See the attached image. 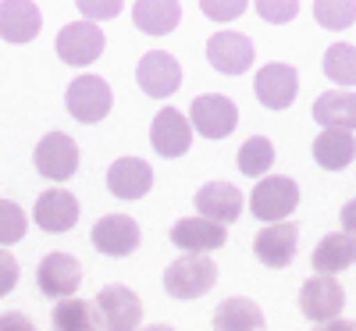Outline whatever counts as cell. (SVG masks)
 Instances as JSON below:
<instances>
[{
	"mask_svg": "<svg viewBox=\"0 0 356 331\" xmlns=\"http://www.w3.org/2000/svg\"><path fill=\"white\" fill-rule=\"evenodd\" d=\"M218 282V264L211 257H178L175 264H168L164 271V289L175 299H196L203 292H211Z\"/></svg>",
	"mask_w": 356,
	"mask_h": 331,
	"instance_id": "6da1fadb",
	"label": "cell"
},
{
	"mask_svg": "<svg viewBox=\"0 0 356 331\" xmlns=\"http://www.w3.org/2000/svg\"><path fill=\"white\" fill-rule=\"evenodd\" d=\"M100 331H139L143 303L129 285H104L93 299Z\"/></svg>",
	"mask_w": 356,
	"mask_h": 331,
	"instance_id": "7a4b0ae2",
	"label": "cell"
},
{
	"mask_svg": "<svg viewBox=\"0 0 356 331\" xmlns=\"http://www.w3.org/2000/svg\"><path fill=\"white\" fill-rule=\"evenodd\" d=\"M296 203H300V186H296V178L289 175H271L257 182V189L250 193V210L260 218V221H271V225H282Z\"/></svg>",
	"mask_w": 356,
	"mask_h": 331,
	"instance_id": "3957f363",
	"label": "cell"
},
{
	"mask_svg": "<svg viewBox=\"0 0 356 331\" xmlns=\"http://www.w3.org/2000/svg\"><path fill=\"white\" fill-rule=\"evenodd\" d=\"M65 104H68V111H72L75 122L97 125V122H104V118L111 114L114 93H111V86H107L100 75H79V79L68 86Z\"/></svg>",
	"mask_w": 356,
	"mask_h": 331,
	"instance_id": "277c9868",
	"label": "cell"
},
{
	"mask_svg": "<svg viewBox=\"0 0 356 331\" xmlns=\"http://www.w3.org/2000/svg\"><path fill=\"white\" fill-rule=\"evenodd\" d=\"M100 54H104V33L93 22H72L57 33V57L72 68L93 65Z\"/></svg>",
	"mask_w": 356,
	"mask_h": 331,
	"instance_id": "5b68a950",
	"label": "cell"
},
{
	"mask_svg": "<svg viewBox=\"0 0 356 331\" xmlns=\"http://www.w3.org/2000/svg\"><path fill=\"white\" fill-rule=\"evenodd\" d=\"M136 82L146 97L164 100L178 89V82H182V65H178L168 50H150V54H143V61L136 65Z\"/></svg>",
	"mask_w": 356,
	"mask_h": 331,
	"instance_id": "8992f818",
	"label": "cell"
},
{
	"mask_svg": "<svg viewBox=\"0 0 356 331\" xmlns=\"http://www.w3.org/2000/svg\"><path fill=\"white\" fill-rule=\"evenodd\" d=\"M346 307V292L335 278L328 275H314L310 282H303L300 289V310L307 321H317V324H328L342 314Z\"/></svg>",
	"mask_w": 356,
	"mask_h": 331,
	"instance_id": "52a82bcc",
	"label": "cell"
},
{
	"mask_svg": "<svg viewBox=\"0 0 356 331\" xmlns=\"http://www.w3.org/2000/svg\"><path fill=\"white\" fill-rule=\"evenodd\" d=\"M189 122L196 125L200 136L207 139H225L232 136V129L239 125V111L235 104L221 93H207V97H196L193 107H189Z\"/></svg>",
	"mask_w": 356,
	"mask_h": 331,
	"instance_id": "ba28073f",
	"label": "cell"
},
{
	"mask_svg": "<svg viewBox=\"0 0 356 331\" xmlns=\"http://www.w3.org/2000/svg\"><path fill=\"white\" fill-rule=\"evenodd\" d=\"M36 171L50 182H65L79 171V146L65 132H50L36 146Z\"/></svg>",
	"mask_w": 356,
	"mask_h": 331,
	"instance_id": "9c48e42d",
	"label": "cell"
},
{
	"mask_svg": "<svg viewBox=\"0 0 356 331\" xmlns=\"http://www.w3.org/2000/svg\"><path fill=\"white\" fill-rule=\"evenodd\" d=\"M89 239H93V246L104 253V257H129L139 250L143 235H139V225L129 218V214H107L93 225V232H89Z\"/></svg>",
	"mask_w": 356,
	"mask_h": 331,
	"instance_id": "30bf717a",
	"label": "cell"
},
{
	"mask_svg": "<svg viewBox=\"0 0 356 331\" xmlns=\"http://www.w3.org/2000/svg\"><path fill=\"white\" fill-rule=\"evenodd\" d=\"M82 282V264L72 253H47L36 267V285L50 299H68Z\"/></svg>",
	"mask_w": 356,
	"mask_h": 331,
	"instance_id": "8fae6325",
	"label": "cell"
},
{
	"mask_svg": "<svg viewBox=\"0 0 356 331\" xmlns=\"http://www.w3.org/2000/svg\"><path fill=\"white\" fill-rule=\"evenodd\" d=\"M257 100L271 111H285L292 107L296 93H300V75H296L292 65H264L253 79Z\"/></svg>",
	"mask_w": 356,
	"mask_h": 331,
	"instance_id": "7c38bea8",
	"label": "cell"
},
{
	"mask_svg": "<svg viewBox=\"0 0 356 331\" xmlns=\"http://www.w3.org/2000/svg\"><path fill=\"white\" fill-rule=\"evenodd\" d=\"M150 143L161 157H182L193 146V125L182 111L175 107H161L154 125H150Z\"/></svg>",
	"mask_w": 356,
	"mask_h": 331,
	"instance_id": "4fadbf2b",
	"label": "cell"
},
{
	"mask_svg": "<svg viewBox=\"0 0 356 331\" xmlns=\"http://www.w3.org/2000/svg\"><path fill=\"white\" fill-rule=\"evenodd\" d=\"M171 243L178 250H186L193 257H207V253H214L228 243V235L221 225L214 221H207V218H182L175 228H171Z\"/></svg>",
	"mask_w": 356,
	"mask_h": 331,
	"instance_id": "5bb4252c",
	"label": "cell"
},
{
	"mask_svg": "<svg viewBox=\"0 0 356 331\" xmlns=\"http://www.w3.org/2000/svg\"><path fill=\"white\" fill-rule=\"evenodd\" d=\"M196 210H200V218L207 221H214V225H232V221H239L243 214V193L235 189L232 182H207L200 193H196Z\"/></svg>",
	"mask_w": 356,
	"mask_h": 331,
	"instance_id": "9a60e30c",
	"label": "cell"
},
{
	"mask_svg": "<svg viewBox=\"0 0 356 331\" xmlns=\"http://www.w3.org/2000/svg\"><path fill=\"white\" fill-rule=\"evenodd\" d=\"M33 218L43 232H54V235H61V232H72L79 225V200L68 193V189H47L40 193L36 200V210H33Z\"/></svg>",
	"mask_w": 356,
	"mask_h": 331,
	"instance_id": "2e32d148",
	"label": "cell"
},
{
	"mask_svg": "<svg viewBox=\"0 0 356 331\" xmlns=\"http://www.w3.org/2000/svg\"><path fill=\"white\" fill-rule=\"evenodd\" d=\"M207 61L221 75H243L253 65V43L243 33H218L207 43Z\"/></svg>",
	"mask_w": 356,
	"mask_h": 331,
	"instance_id": "e0dca14e",
	"label": "cell"
},
{
	"mask_svg": "<svg viewBox=\"0 0 356 331\" xmlns=\"http://www.w3.org/2000/svg\"><path fill=\"white\" fill-rule=\"evenodd\" d=\"M296 243H300V228H296L292 221L267 225L253 239V253L267 267H289L292 264V253H296Z\"/></svg>",
	"mask_w": 356,
	"mask_h": 331,
	"instance_id": "ac0fdd59",
	"label": "cell"
},
{
	"mask_svg": "<svg viewBox=\"0 0 356 331\" xmlns=\"http://www.w3.org/2000/svg\"><path fill=\"white\" fill-rule=\"evenodd\" d=\"M154 186V171L139 157H122L107 168V189L118 200H143Z\"/></svg>",
	"mask_w": 356,
	"mask_h": 331,
	"instance_id": "d6986e66",
	"label": "cell"
},
{
	"mask_svg": "<svg viewBox=\"0 0 356 331\" xmlns=\"http://www.w3.org/2000/svg\"><path fill=\"white\" fill-rule=\"evenodd\" d=\"M43 25V15L29 0H8L0 4V40L4 43H33Z\"/></svg>",
	"mask_w": 356,
	"mask_h": 331,
	"instance_id": "ffe728a7",
	"label": "cell"
},
{
	"mask_svg": "<svg viewBox=\"0 0 356 331\" xmlns=\"http://www.w3.org/2000/svg\"><path fill=\"white\" fill-rule=\"evenodd\" d=\"M314 122L332 132H356V93H321L314 100Z\"/></svg>",
	"mask_w": 356,
	"mask_h": 331,
	"instance_id": "44dd1931",
	"label": "cell"
},
{
	"mask_svg": "<svg viewBox=\"0 0 356 331\" xmlns=\"http://www.w3.org/2000/svg\"><path fill=\"white\" fill-rule=\"evenodd\" d=\"M349 264H356V239H353V235L332 232V235H324L321 243H317V250H314V267H317V275L335 278L339 271H346Z\"/></svg>",
	"mask_w": 356,
	"mask_h": 331,
	"instance_id": "7402d4cb",
	"label": "cell"
},
{
	"mask_svg": "<svg viewBox=\"0 0 356 331\" xmlns=\"http://www.w3.org/2000/svg\"><path fill=\"white\" fill-rule=\"evenodd\" d=\"M214 331H264V314L253 299L232 296L214 310Z\"/></svg>",
	"mask_w": 356,
	"mask_h": 331,
	"instance_id": "603a6c76",
	"label": "cell"
},
{
	"mask_svg": "<svg viewBox=\"0 0 356 331\" xmlns=\"http://www.w3.org/2000/svg\"><path fill=\"white\" fill-rule=\"evenodd\" d=\"M356 157V139L353 132H332V129H324L317 139H314V161L321 168H328V171H342L349 168Z\"/></svg>",
	"mask_w": 356,
	"mask_h": 331,
	"instance_id": "cb8c5ba5",
	"label": "cell"
},
{
	"mask_svg": "<svg viewBox=\"0 0 356 331\" xmlns=\"http://www.w3.org/2000/svg\"><path fill=\"white\" fill-rule=\"evenodd\" d=\"M132 18L143 33L168 36L178 25V18H182V8H178L175 0H139V4H132Z\"/></svg>",
	"mask_w": 356,
	"mask_h": 331,
	"instance_id": "d4e9b609",
	"label": "cell"
},
{
	"mask_svg": "<svg viewBox=\"0 0 356 331\" xmlns=\"http://www.w3.org/2000/svg\"><path fill=\"white\" fill-rule=\"evenodd\" d=\"M50 324L54 331H100V321H97V310L93 303H86V299H57V307L50 314Z\"/></svg>",
	"mask_w": 356,
	"mask_h": 331,
	"instance_id": "484cf974",
	"label": "cell"
},
{
	"mask_svg": "<svg viewBox=\"0 0 356 331\" xmlns=\"http://www.w3.org/2000/svg\"><path fill=\"white\" fill-rule=\"evenodd\" d=\"M324 75L339 86H356V47L332 43L328 54H324Z\"/></svg>",
	"mask_w": 356,
	"mask_h": 331,
	"instance_id": "4316f807",
	"label": "cell"
},
{
	"mask_svg": "<svg viewBox=\"0 0 356 331\" xmlns=\"http://www.w3.org/2000/svg\"><path fill=\"white\" fill-rule=\"evenodd\" d=\"M271 164H275V146H271V139L253 136V139L243 143V150H239V171H243V175L257 178V175H264Z\"/></svg>",
	"mask_w": 356,
	"mask_h": 331,
	"instance_id": "83f0119b",
	"label": "cell"
},
{
	"mask_svg": "<svg viewBox=\"0 0 356 331\" xmlns=\"http://www.w3.org/2000/svg\"><path fill=\"white\" fill-rule=\"evenodd\" d=\"M314 18L332 29V33H342V29H349L356 22V4L353 0H317L314 4Z\"/></svg>",
	"mask_w": 356,
	"mask_h": 331,
	"instance_id": "f1b7e54d",
	"label": "cell"
},
{
	"mask_svg": "<svg viewBox=\"0 0 356 331\" xmlns=\"http://www.w3.org/2000/svg\"><path fill=\"white\" fill-rule=\"evenodd\" d=\"M25 228H29V218L25 210L11 200H0V246H15L25 239Z\"/></svg>",
	"mask_w": 356,
	"mask_h": 331,
	"instance_id": "f546056e",
	"label": "cell"
},
{
	"mask_svg": "<svg viewBox=\"0 0 356 331\" xmlns=\"http://www.w3.org/2000/svg\"><path fill=\"white\" fill-rule=\"evenodd\" d=\"M257 11H260L264 22H292L300 4H296V0H260Z\"/></svg>",
	"mask_w": 356,
	"mask_h": 331,
	"instance_id": "4dcf8cb0",
	"label": "cell"
},
{
	"mask_svg": "<svg viewBox=\"0 0 356 331\" xmlns=\"http://www.w3.org/2000/svg\"><path fill=\"white\" fill-rule=\"evenodd\" d=\"M203 15L207 18H214V22H228V18H239L246 11L243 0H203Z\"/></svg>",
	"mask_w": 356,
	"mask_h": 331,
	"instance_id": "1f68e13d",
	"label": "cell"
},
{
	"mask_svg": "<svg viewBox=\"0 0 356 331\" xmlns=\"http://www.w3.org/2000/svg\"><path fill=\"white\" fill-rule=\"evenodd\" d=\"M75 8L82 11V22H93V25H97V18H114L118 11H122L118 0H79Z\"/></svg>",
	"mask_w": 356,
	"mask_h": 331,
	"instance_id": "d6a6232c",
	"label": "cell"
},
{
	"mask_svg": "<svg viewBox=\"0 0 356 331\" xmlns=\"http://www.w3.org/2000/svg\"><path fill=\"white\" fill-rule=\"evenodd\" d=\"M15 285H18V260L8 250H0V296H8Z\"/></svg>",
	"mask_w": 356,
	"mask_h": 331,
	"instance_id": "836d02e7",
	"label": "cell"
},
{
	"mask_svg": "<svg viewBox=\"0 0 356 331\" xmlns=\"http://www.w3.org/2000/svg\"><path fill=\"white\" fill-rule=\"evenodd\" d=\"M0 331H36V324L22 310H8V314H0Z\"/></svg>",
	"mask_w": 356,
	"mask_h": 331,
	"instance_id": "e575fe53",
	"label": "cell"
},
{
	"mask_svg": "<svg viewBox=\"0 0 356 331\" xmlns=\"http://www.w3.org/2000/svg\"><path fill=\"white\" fill-rule=\"evenodd\" d=\"M339 218H342V235H353V239H356V200H349V203L339 210Z\"/></svg>",
	"mask_w": 356,
	"mask_h": 331,
	"instance_id": "d590c367",
	"label": "cell"
},
{
	"mask_svg": "<svg viewBox=\"0 0 356 331\" xmlns=\"http://www.w3.org/2000/svg\"><path fill=\"white\" fill-rule=\"evenodd\" d=\"M314 331H356V321H342V317H335V321H328V324H317Z\"/></svg>",
	"mask_w": 356,
	"mask_h": 331,
	"instance_id": "8d00e7d4",
	"label": "cell"
},
{
	"mask_svg": "<svg viewBox=\"0 0 356 331\" xmlns=\"http://www.w3.org/2000/svg\"><path fill=\"white\" fill-rule=\"evenodd\" d=\"M139 331H175V328H168V324H146V328H139Z\"/></svg>",
	"mask_w": 356,
	"mask_h": 331,
	"instance_id": "74e56055",
	"label": "cell"
}]
</instances>
